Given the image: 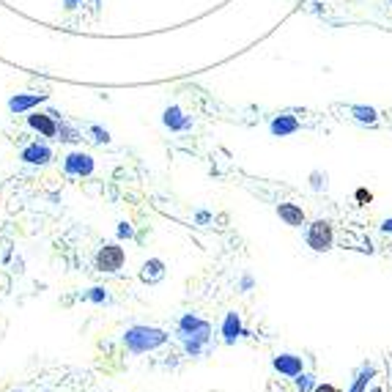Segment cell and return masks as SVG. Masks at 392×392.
<instances>
[{"label":"cell","mask_w":392,"mask_h":392,"mask_svg":"<svg viewBox=\"0 0 392 392\" xmlns=\"http://www.w3.org/2000/svg\"><path fill=\"white\" fill-rule=\"evenodd\" d=\"M278 214H280L282 223L291 225V228L305 225V212H302L296 203H280V206H278Z\"/></svg>","instance_id":"30bf717a"},{"label":"cell","mask_w":392,"mask_h":392,"mask_svg":"<svg viewBox=\"0 0 392 392\" xmlns=\"http://www.w3.org/2000/svg\"><path fill=\"white\" fill-rule=\"evenodd\" d=\"M118 236H121V239H132V236H135V228L129 223H121L118 225Z\"/></svg>","instance_id":"ac0fdd59"},{"label":"cell","mask_w":392,"mask_h":392,"mask_svg":"<svg viewBox=\"0 0 392 392\" xmlns=\"http://www.w3.org/2000/svg\"><path fill=\"white\" fill-rule=\"evenodd\" d=\"M373 373H376V370H373L370 365H365V368L359 370V376H357V382H354V387H351V390H348V392H365V387H368V382L373 379Z\"/></svg>","instance_id":"2e32d148"},{"label":"cell","mask_w":392,"mask_h":392,"mask_svg":"<svg viewBox=\"0 0 392 392\" xmlns=\"http://www.w3.org/2000/svg\"><path fill=\"white\" fill-rule=\"evenodd\" d=\"M123 264H126V253H123L121 244H105V247H99V253H96V258H94V266H96V272H102V275H115V272H121Z\"/></svg>","instance_id":"3957f363"},{"label":"cell","mask_w":392,"mask_h":392,"mask_svg":"<svg viewBox=\"0 0 392 392\" xmlns=\"http://www.w3.org/2000/svg\"><path fill=\"white\" fill-rule=\"evenodd\" d=\"M373 392H379V390H373Z\"/></svg>","instance_id":"cb8c5ba5"},{"label":"cell","mask_w":392,"mask_h":392,"mask_svg":"<svg viewBox=\"0 0 392 392\" xmlns=\"http://www.w3.org/2000/svg\"><path fill=\"white\" fill-rule=\"evenodd\" d=\"M91 132H94V135H96V137H94V140H96V143H108V140H110V135H108V132H105V129H102V126H94V129H91Z\"/></svg>","instance_id":"d6986e66"},{"label":"cell","mask_w":392,"mask_h":392,"mask_svg":"<svg viewBox=\"0 0 392 392\" xmlns=\"http://www.w3.org/2000/svg\"><path fill=\"white\" fill-rule=\"evenodd\" d=\"M47 99V94H31V96H14L11 102H8V108L14 112H22V110H28V108H33V105H39V102H44Z\"/></svg>","instance_id":"4fadbf2b"},{"label":"cell","mask_w":392,"mask_h":392,"mask_svg":"<svg viewBox=\"0 0 392 392\" xmlns=\"http://www.w3.org/2000/svg\"><path fill=\"white\" fill-rule=\"evenodd\" d=\"M293 382H296V390H299V392H313V390H316V379H313V376H307V373H299Z\"/></svg>","instance_id":"e0dca14e"},{"label":"cell","mask_w":392,"mask_h":392,"mask_svg":"<svg viewBox=\"0 0 392 392\" xmlns=\"http://www.w3.org/2000/svg\"><path fill=\"white\" fill-rule=\"evenodd\" d=\"M168 269H165V261L162 258H148L143 266H140V280L146 285H157V282L165 280Z\"/></svg>","instance_id":"ba28073f"},{"label":"cell","mask_w":392,"mask_h":392,"mask_svg":"<svg viewBox=\"0 0 392 392\" xmlns=\"http://www.w3.org/2000/svg\"><path fill=\"white\" fill-rule=\"evenodd\" d=\"M176 335H178V343L184 346V351L189 357H201L212 343V324L206 318H201L198 313H184L178 318Z\"/></svg>","instance_id":"6da1fadb"},{"label":"cell","mask_w":392,"mask_h":392,"mask_svg":"<svg viewBox=\"0 0 392 392\" xmlns=\"http://www.w3.org/2000/svg\"><path fill=\"white\" fill-rule=\"evenodd\" d=\"M195 220H198V223H209V220H212V217H209V214H206V212H198V217H195Z\"/></svg>","instance_id":"7402d4cb"},{"label":"cell","mask_w":392,"mask_h":392,"mask_svg":"<svg viewBox=\"0 0 392 392\" xmlns=\"http://www.w3.org/2000/svg\"><path fill=\"white\" fill-rule=\"evenodd\" d=\"M162 121H165V126L176 129V132H184V129H189V126H192V118H189V115H184L178 108H168L165 115H162Z\"/></svg>","instance_id":"8fae6325"},{"label":"cell","mask_w":392,"mask_h":392,"mask_svg":"<svg viewBox=\"0 0 392 392\" xmlns=\"http://www.w3.org/2000/svg\"><path fill=\"white\" fill-rule=\"evenodd\" d=\"M220 335L228 346H233L239 337L247 335V330H244V324H241V316L236 313V310H230V313H225L223 318V327H220Z\"/></svg>","instance_id":"8992f818"},{"label":"cell","mask_w":392,"mask_h":392,"mask_svg":"<svg viewBox=\"0 0 392 392\" xmlns=\"http://www.w3.org/2000/svg\"><path fill=\"white\" fill-rule=\"evenodd\" d=\"M80 299H85V302H94V305H105L108 299H110V293L102 288V285H94V288H88Z\"/></svg>","instance_id":"9a60e30c"},{"label":"cell","mask_w":392,"mask_h":392,"mask_svg":"<svg viewBox=\"0 0 392 392\" xmlns=\"http://www.w3.org/2000/svg\"><path fill=\"white\" fill-rule=\"evenodd\" d=\"M63 168L69 176H91L94 173V157L91 154H83V151H74L63 160Z\"/></svg>","instance_id":"52a82bcc"},{"label":"cell","mask_w":392,"mask_h":392,"mask_svg":"<svg viewBox=\"0 0 392 392\" xmlns=\"http://www.w3.org/2000/svg\"><path fill=\"white\" fill-rule=\"evenodd\" d=\"M384 230H392V220H387V223H384Z\"/></svg>","instance_id":"603a6c76"},{"label":"cell","mask_w":392,"mask_h":392,"mask_svg":"<svg viewBox=\"0 0 392 392\" xmlns=\"http://www.w3.org/2000/svg\"><path fill=\"white\" fill-rule=\"evenodd\" d=\"M253 285H255V280H253V278H250V275H244V278H241V282H239V288H241V291H244V293H247V291H250V288H253Z\"/></svg>","instance_id":"ffe728a7"},{"label":"cell","mask_w":392,"mask_h":392,"mask_svg":"<svg viewBox=\"0 0 392 392\" xmlns=\"http://www.w3.org/2000/svg\"><path fill=\"white\" fill-rule=\"evenodd\" d=\"M272 368L285 376V379H296L299 373H305V362H302V357H296V354H278L275 359H272Z\"/></svg>","instance_id":"5b68a950"},{"label":"cell","mask_w":392,"mask_h":392,"mask_svg":"<svg viewBox=\"0 0 392 392\" xmlns=\"http://www.w3.org/2000/svg\"><path fill=\"white\" fill-rule=\"evenodd\" d=\"M313 392H343V390L335 387V384H316V390Z\"/></svg>","instance_id":"44dd1931"},{"label":"cell","mask_w":392,"mask_h":392,"mask_svg":"<svg viewBox=\"0 0 392 392\" xmlns=\"http://www.w3.org/2000/svg\"><path fill=\"white\" fill-rule=\"evenodd\" d=\"M332 244H335V230L327 220H316L307 228V247L310 250L327 253V250H332Z\"/></svg>","instance_id":"277c9868"},{"label":"cell","mask_w":392,"mask_h":392,"mask_svg":"<svg viewBox=\"0 0 392 392\" xmlns=\"http://www.w3.org/2000/svg\"><path fill=\"white\" fill-rule=\"evenodd\" d=\"M272 132H275V135H280V137H285V135L296 132V121H293L291 115H280V118H275V121H272Z\"/></svg>","instance_id":"5bb4252c"},{"label":"cell","mask_w":392,"mask_h":392,"mask_svg":"<svg viewBox=\"0 0 392 392\" xmlns=\"http://www.w3.org/2000/svg\"><path fill=\"white\" fill-rule=\"evenodd\" d=\"M28 123H31L33 129H39L44 137H56L58 135V123L53 121V115L39 112V115H31V118H28Z\"/></svg>","instance_id":"7c38bea8"},{"label":"cell","mask_w":392,"mask_h":392,"mask_svg":"<svg viewBox=\"0 0 392 392\" xmlns=\"http://www.w3.org/2000/svg\"><path fill=\"white\" fill-rule=\"evenodd\" d=\"M22 160L31 162V165H47L53 160V151L44 146V143H31L25 151H22Z\"/></svg>","instance_id":"9c48e42d"},{"label":"cell","mask_w":392,"mask_h":392,"mask_svg":"<svg viewBox=\"0 0 392 392\" xmlns=\"http://www.w3.org/2000/svg\"><path fill=\"white\" fill-rule=\"evenodd\" d=\"M123 346L129 354H148V351H157L162 348L170 340V335L160 327H148V324H132L123 330Z\"/></svg>","instance_id":"7a4b0ae2"}]
</instances>
